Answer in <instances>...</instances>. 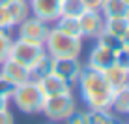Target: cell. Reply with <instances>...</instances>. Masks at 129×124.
I'll use <instances>...</instances> for the list:
<instances>
[{"mask_svg":"<svg viewBox=\"0 0 129 124\" xmlns=\"http://www.w3.org/2000/svg\"><path fill=\"white\" fill-rule=\"evenodd\" d=\"M79 88H81L82 100L88 104V107H109L114 88L109 85L105 73L95 68H82V73L79 77Z\"/></svg>","mask_w":129,"mask_h":124,"instance_id":"obj_1","label":"cell"},{"mask_svg":"<svg viewBox=\"0 0 129 124\" xmlns=\"http://www.w3.org/2000/svg\"><path fill=\"white\" fill-rule=\"evenodd\" d=\"M45 51L51 58H68V56H79L82 51V38H75L64 34L56 26L49 28V34L43 42Z\"/></svg>","mask_w":129,"mask_h":124,"instance_id":"obj_2","label":"cell"},{"mask_svg":"<svg viewBox=\"0 0 129 124\" xmlns=\"http://www.w3.org/2000/svg\"><path fill=\"white\" fill-rule=\"evenodd\" d=\"M43 100H45V96L41 94L38 83L30 79V81L23 83V85L15 87L10 101L19 109L21 113H24V115H38V113H41Z\"/></svg>","mask_w":129,"mask_h":124,"instance_id":"obj_3","label":"cell"},{"mask_svg":"<svg viewBox=\"0 0 129 124\" xmlns=\"http://www.w3.org/2000/svg\"><path fill=\"white\" fill-rule=\"evenodd\" d=\"M45 55H47V51H45V45H43V43L17 38V39L11 42V49H10V56H8V58L19 62V64H23L30 70Z\"/></svg>","mask_w":129,"mask_h":124,"instance_id":"obj_4","label":"cell"},{"mask_svg":"<svg viewBox=\"0 0 129 124\" xmlns=\"http://www.w3.org/2000/svg\"><path fill=\"white\" fill-rule=\"evenodd\" d=\"M77 109V104H75L73 92H68V94H58V96H49V98L43 100V107L41 113L45 115L49 120L52 122H60V120H68L71 115Z\"/></svg>","mask_w":129,"mask_h":124,"instance_id":"obj_5","label":"cell"},{"mask_svg":"<svg viewBox=\"0 0 129 124\" xmlns=\"http://www.w3.org/2000/svg\"><path fill=\"white\" fill-rule=\"evenodd\" d=\"M84 66L81 64L79 56H68V58H52V73H56L60 79H64L68 85H77L79 77L82 73Z\"/></svg>","mask_w":129,"mask_h":124,"instance_id":"obj_6","label":"cell"},{"mask_svg":"<svg viewBox=\"0 0 129 124\" xmlns=\"http://www.w3.org/2000/svg\"><path fill=\"white\" fill-rule=\"evenodd\" d=\"M17 28V38L21 39H28V42H38V43H43L49 34V26L47 23H43L41 19L34 15H28L23 23H19L15 26Z\"/></svg>","mask_w":129,"mask_h":124,"instance_id":"obj_7","label":"cell"},{"mask_svg":"<svg viewBox=\"0 0 129 124\" xmlns=\"http://www.w3.org/2000/svg\"><path fill=\"white\" fill-rule=\"evenodd\" d=\"M79 25H81L82 38L97 39L105 30V17L97 10H84L79 15Z\"/></svg>","mask_w":129,"mask_h":124,"instance_id":"obj_8","label":"cell"},{"mask_svg":"<svg viewBox=\"0 0 129 124\" xmlns=\"http://www.w3.org/2000/svg\"><path fill=\"white\" fill-rule=\"evenodd\" d=\"M0 77H4L6 81H10L11 85L17 87V85L30 81V70L11 58H6L0 64Z\"/></svg>","mask_w":129,"mask_h":124,"instance_id":"obj_9","label":"cell"},{"mask_svg":"<svg viewBox=\"0 0 129 124\" xmlns=\"http://www.w3.org/2000/svg\"><path fill=\"white\" fill-rule=\"evenodd\" d=\"M60 0H30V11L34 17L41 19L43 23L52 25L60 17Z\"/></svg>","mask_w":129,"mask_h":124,"instance_id":"obj_10","label":"cell"},{"mask_svg":"<svg viewBox=\"0 0 129 124\" xmlns=\"http://www.w3.org/2000/svg\"><path fill=\"white\" fill-rule=\"evenodd\" d=\"M38 87L39 90H41V94L49 98V96H58V94H68L71 92V85L64 81V79H60L56 73L49 72L47 75H43V77H39L38 81Z\"/></svg>","mask_w":129,"mask_h":124,"instance_id":"obj_11","label":"cell"},{"mask_svg":"<svg viewBox=\"0 0 129 124\" xmlns=\"http://www.w3.org/2000/svg\"><path fill=\"white\" fill-rule=\"evenodd\" d=\"M114 62H116V53H114L112 49H109L107 45H103V43L95 42L94 49L90 51V56H88V64L86 66L105 72V70L109 68V66H112Z\"/></svg>","mask_w":129,"mask_h":124,"instance_id":"obj_12","label":"cell"},{"mask_svg":"<svg viewBox=\"0 0 129 124\" xmlns=\"http://www.w3.org/2000/svg\"><path fill=\"white\" fill-rule=\"evenodd\" d=\"M6 10L10 13L13 28L19 23H23L28 15H32V11H30V0H10L6 4Z\"/></svg>","mask_w":129,"mask_h":124,"instance_id":"obj_13","label":"cell"},{"mask_svg":"<svg viewBox=\"0 0 129 124\" xmlns=\"http://www.w3.org/2000/svg\"><path fill=\"white\" fill-rule=\"evenodd\" d=\"M109 109L114 115H118V117H125L127 115V111H129V85L122 87V88H116L112 92Z\"/></svg>","mask_w":129,"mask_h":124,"instance_id":"obj_14","label":"cell"},{"mask_svg":"<svg viewBox=\"0 0 129 124\" xmlns=\"http://www.w3.org/2000/svg\"><path fill=\"white\" fill-rule=\"evenodd\" d=\"M103 73H105L107 81H109V85L112 87L114 90L129 85V72H127V70H123L122 66H118L116 62H114L112 66H109Z\"/></svg>","mask_w":129,"mask_h":124,"instance_id":"obj_15","label":"cell"},{"mask_svg":"<svg viewBox=\"0 0 129 124\" xmlns=\"http://www.w3.org/2000/svg\"><path fill=\"white\" fill-rule=\"evenodd\" d=\"M103 17H129V4L125 0H103L101 6Z\"/></svg>","mask_w":129,"mask_h":124,"instance_id":"obj_16","label":"cell"},{"mask_svg":"<svg viewBox=\"0 0 129 124\" xmlns=\"http://www.w3.org/2000/svg\"><path fill=\"white\" fill-rule=\"evenodd\" d=\"M129 30V17H107L105 19V30L103 32L116 36L122 39V36Z\"/></svg>","mask_w":129,"mask_h":124,"instance_id":"obj_17","label":"cell"},{"mask_svg":"<svg viewBox=\"0 0 129 124\" xmlns=\"http://www.w3.org/2000/svg\"><path fill=\"white\" fill-rule=\"evenodd\" d=\"M88 115V124H112L116 122V115L110 111L109 107H92Z\"/></svg>","mask_w":129,"mask_h":124,"instance_id":"obj_18","label":"cell"},{"mask_svg":"<svg viewBox=\"0 0 129 124\" xmlns=\"http://www.w3.org/2000/svg\"><path fill=\"white\" fill-rule=\"evenodd\" d=\"M54 26L58 30H62L64 34H69V36H75V38H82L79 17H58L54 21Z\"/></svg>","mask_w":129,"mask_h":124,"instance_id":"obj_19","label":"cell"},{"mask_svg":"<svg viewBox=\"0 0 129 124\" xmlns=\"http://www.w3.org/2000/svg\"><path fill=\"white\" fill-rule=\"evenodd\" d=\"M60 17H79L84 11V6L81 0H60Z\"/></svg>","mask_w":129,"mask_h":124,"instance_id":"obj_20","label":"cell"},{"mask_svg":"<svg viewBox=\"0 0 129 124\" xmlns=\"http://www.w3.org/2000/svg\"><path fill=\"white\" fill-rule=\"evenodd\" d=\"M51 70H52V58L49 55H45L38 64L34 66V68H30V79H32V81H38L39 77L47 75Z\"/></svg>","mask_w":129,"mask_h":124,"instance_id":"obj_21","label":"cell"},{"mask_svg":"<svg viewBox=\"0 0 129 124\" xmlns=\"http://www.w3.org/2000/svg\"><path fill=\"white\" fill-rule=\"evenodd\" d=\"M11 34L10 30H0V64L10 56V49H11Z\"/></svg>","mask_w":129,"mask_h":124,"instance_id":"obj_22","label":"cell"},{"mask_svg":"<svg viewBox=\"0 0 129 124\" xmlns=\"http://www.w3.org/2000/svg\"><path fill=\"white\" fill-rule=\"evenodd\" d=\"M95 42H99V43H103V45H107L109 49H112L114 53H118L120 49H122V39L116 38V36H110V34H107V32H103L99 38L95 39Z\"/></svg>","mask_w":129,"mask_h":124,"instance_id":"obj_23","label":"cell"},{"mask_svg":"<svg viewBox=\"0 0 129 124\" xmlns=\"http://www.w3.org/2000/svg\"><path fill=\"white\" fill-rule=\"evenodd\" d=\"M11 19H10V13H8L6 6H0V30H11Z\"/></svg>","mask_w":129,"mask_h":124,"instance_id":"obj_24","label":"cell"},{"mask_svg":"<svg viewBox=\"0 0 129 124\" xmlns=\"http://www.w3.org/2000/svg\"><path fill=\"white\" fill-rule=\"evenodd\" d=\"M15 90V85H11L10 81H6L4 77H0V96H6L11 100V94Z\"/></svg>","mask_w":129,"mask_h":124,"instance_id":"obj_25","label":"cell"},{"mask_svg":"<svg viewBox=\"0 0 129 124\" xmlns=\"http://www.w3.org/2000/svg\"><path fill=\"white\" fill-rule=\"evenodd\" d=\"M116 64L122 66L123 70H127V72H129V53L123 49V47L116 53Z\"/></svg>","mask_w":129,"mask_h":124,"instance_id":"obj_26","label":"cell"},{"mask_svg":"<svg viewBox=\"0 0 129 124\" xmlns=\"http://www.w3.org/2000/svg\"><path fill=\"white\" fill-rule=\"evenodd\" d=\"M68 122H71V124H88V115L75 109V113L68 118Z\"/></svg>","mask_w":129,"mask_h":124,"instance_id":"obj_27","label":"cell"},{"mask_svg":"<svg viewBox=\"0 0 129 124\" xmlns=\"http://www.w3.org/2000/svg\"><path fill=\"white\" fill-rule=\"evenodd\" d=\"M84 10H101V6H103V0H81Z\"/></svg>","mask_w":129,"mask_h":124,"instance_id":"obj_28","label":"cell"},{"mask_svg":"<svg viewBox=\"0 0 129 124\" xmlns=\"http://www.w3.org/2000/svg\"><path fill=\"white\" fill-rule=\"evenodd\" d=\"M13 120L15 118H13V113L10 111V107L0 111V124H13Z\"/></svg>","mask_w":129,"mask_h":124,"instance_id":"obj_29","label":"cell"},{"mask_svg":"<svg viewBox=\"0 0 129 124\" xmlns=\"http://www.w3.org/2000/svg\"><path fill=\"white\" fill-rule=\"evenodd\" d=\"M122 47H123V49H125V51L129 53V30H127V32L122 36Z\"/></svg>","mask_w":129,"mask_h":124,"instance_id":"obj_30","label":"cell"},{"mask_svg":"<svg viewBox=\"0 0 129 124\" xmlns=\"http://www.w3.org/2000/svg\"><path fill=\"white\" fill-rule=\"evenodd\" d=\"M8 107H10V98L0 96V111H2V109H8Z\"/></svg>","mask_w":129,"mask_h":124,"instance_id":"obj_31","label":"cell"},{"mask_svg":"<svg viewBox=\"0 0 129 124\" xmlns=\"http://www.w3.org/2000/svg\"><path fill=\"white\" fill-rule=\"evenodd\" d=\"M8 2H10V0H0V6H6Z\"/></svg>","mask_w":129,"mask_h":124,"instance_id":"obj_32","label":"cell"},{"mask_svg":"<svg viewBox=\"0 0 129 124\" xmlns=\"http://www.w3.org/2000/svg\"><path fill=\"white\" fill-rule=\"evenodd\" d=\"M125 2H127V4H129V0H125Z\"/></svg>","mask_w":129,"mask_h":124,"instance_id":"obj_33","label":"cell"},{"mask_svg":"<svg viewBox=\"0 0 129 124\" xmlns=\"http://www.w3.org/2000/svg\"><path fill=\"white\" fill-rule=\"evenodd\" d=\"M127 117H129V111H127Z\"/></svg>","mask_w":129,"mask_h":124,"instance_id":"obj_34","label":"cell"}]
</instances>
